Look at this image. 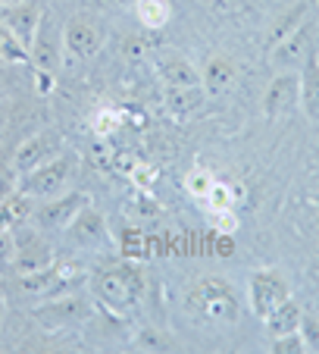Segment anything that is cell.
<instances>
[{
	"label": "cell",
	"instance_id": "cell-1",
	"mask_svg": "<svg viewBox=\"0 0 319 354\" xmlns=\"http://www.w3.org/2000/svg\"><path fill=\"white\" fill-rule=\"evenodd\" d=\"M185 308L194 320L213 326H235L241 320V298L232 282L220 276H204L185 295Z\"/></svg>",
	"mask_w": 319,
	"mask_h": 354
},
{
	"label": "cell",
	"instance_id": "cell-18",
	"mask_svg": "<svg viewBox=\"0 0 319 354\" xmlns=\"http://www.w3.org/2000/svg\"><path fill=\"white\" fill-rule=\"evenodd\" d=\"M300 323H304V310H300L298 301H282L279 308H273L269 314L263 317V329L269 333V339L276 335H285V333H298Z\"/></svg>",
	"mask_w": 319,
	"mask_h": 354
},
{
	"label": "cell",
	"instance_id": "cell-24",
	"mask_svg": "<svg viewBox=\"0 0 319 354\" xmlns=\"http://www.w3.org/2000/svg\"><path fill=\"white\" fill-rule=\"evenodd\" d=\"M122 110H116V107H100V110H94V116H91V132H94V138H110V135H116L122 129Z\"/></svg>",
	"mask_w": 319,
	"mask_h": 354
},
{
	"label": "cell",
	"instance_id": "cell-32",
	"mask_svg": "<svg viewBox=\"0 0 319 354\" xmlns=\"http://www.w3.org/2000/svg\"><path fill=\"white\" fill-rule=\"evenodd\" d=\"M13 263V232H0V267Z\"/></svg>",
	"mask_w": 319,
	"mask_h": 354
},
{
	"label": "cell",
	"instance_id": "cell-35",
	"mask_svg": "<svg viewBox=\"0 0 319 354\" xmlns=\"http://www.w3.org/2000/svg\"><path fill=\"white\" fill-rule=\"evenodd\" d=\"M216 251H220V257H232V254H235V239H232V232H220V239H216Z\"/></svg>",
	"mask_w": 319,
	"mask_h": 354
},
{
	"label": "cell",
	"instance_id": "cell-25",
	"mask_svg": "<svg viewBox=\"0 0 319 354\" xmlns=\"http://www.w3.org/2000/svg\"><path fill=\"white\" fill-rule=\"evenodd\" d=\"M213 173L210 169H191V173L185 176V192L191 194V198H197V201H204L206 194H210V188H213Z\"/></svg>",
	"mask_w": 319,
	"mask_h": 354
},
{
	"label": "cell",
	"instance_id": "cell-6",
	"mask_svg": "<svg viewBox=\"0 0 319 354\" xmlns=\"http://www.w3.org/2000/svg\"><path fill=\"white\" fill-rule=\"evenodd\" d=\"M88 204H91V194H85V192H63V194H57V198L38 201V204H35L32 226L47 229V232H66V226Z\"/></svg>",
	"mask_w": 319,
	"mask_h": 354
},
{
	"label": "cell",
	"instance_id": "cell-7",
	"mask_svg": "<svg viewBox=\"0 0 319 354\" xmlns=\"http://www.w3.org/2000/svg\"><path fill=\"white\" fill-rule=\"evenodd\" d=\"M57 263L53 248L47 245V239L38 232V226H22L19 232H13V263L10 267L19 273H35V270H47Z\"/></svg>",
	"mask_w": 319,
	"mask_h": 354
},
{
	"label": "cell",
	"instance_id": "cell-27",
	"mask_svg": "<svg viewBox=\"0 0 319 354\" xmlns=\"http://www.w3.org/2000/svg\"><path fill=\"white\" fill-rule=\"evenodd\" d=\"M210 223L216 232H238V214H235V207L229 210H210Z\"/></svg>",
	"mask_w": 319,
	"mask_h": 354
},
{
	"label": "cell",
	"instance_id": "cell-8",
	"mask_svg": "<svg viewBox=\"0 0 319 354\" xmlns=\"http://www.w3.org/2000/svg\"><path fill=\"white\" fill-rule=\"evenodd\" d=\"M57 154H63V138L57 132H35L22 141L13 151V160H10V169H13L16 179L28 176L32 169L44 167L47 160H53Z\"/></svg>",
	"mask_w": 319,
	"mask_h": 354
},
{
	"label": "cell",
	"instance_id": "cell-5",
	"mask_svg": "<svg viewBox=\"0 0 319 354\" xmlns=\"http://www.w3.org/2000/svg\"><path fill=\"white\" fill-rule=\"evenodd\" d=\"M288 298H291V286H288L282 270L266 267V270H253L251 273V279H247V304H251V310L260 320Z\"/></svg>",
	"mask_w": 319,
	"mask_h": 354
},
{
	"label": "cell",
	"instance_id": "cell-28",
	"mask_svg": "<svg viewBox=\"0 0 319 354\" xmlns=\"http://www.w3.org/2000/svg\"><path fill=\"white\" fill-rule=\"evenodd\" d=\"M106 141H110V138H97L91 145V151H88V157H91V163L97 169H110V167H113V151L106 147Z\"/></svg>",
	"mask_w": 319,
	"mask_h": 354
},
{
	"label": "cell",
	"instance_id": "cell-14",
	"mask_svg": "<svg viewBox=\"0 0 319 354\" xmlns=\"http://www.w3.org/2000/svg\"><path fill=\"white\" fill-rule=\"evenodd\" d=\"M238 75H241V69L235 60H229V57H210L204 63V69H200V88L210 97H222V94H229L238 85Z\"/></svg>",
	"mask_w": 319,
	"mask_h": 354
},
{
	"label": "cell",
	"instance_id": "cell-31",
	"mask_svg": "<svg viewBox=\"0 0 319 354\" xmlns=\"http://www.w3.org/2000/svg\"><path fill=\"white\" fill-rule=\"evenodd\" d=\"M138 348L141 351H166V339H163V335H153V333H144L138 339Z\"/></svg>",
	"mask_w": 319,
	"mask_h": 354
},
{
	"label": "cell",
	"instance_id": "cell-17",
	"mask_svg": "<svg viewBox=\"0 0 319 354\" xmlns=\"http://www.w3.org/2000/svg\"><path fill=\"white\" fill-rule=\"evenodd\" d=\"M300 110H304V116L310 122H319V54L316 50L300 66Z\"/></svg>",
	"mask_w": 319,
	"mask_h": 354
},
{
	"label": "cell",
	"instance_id": "cell-38",
	"mask_svg": "<svg viewBox=\"0 0 319 354\" xmlns=\"http://www.w3.org/2000/svg\"><path fill=\"white\" fill-rule=\"evenodd\" d=\"M16 3H26V0H0V7H16Z\"/></svg>",
	"mask_w": 319,
	"mask_h": 354
},
{
	"label": "cell",
	"instance_id": "cell-13",
	"mask_svg": "<svg viewBox=\"0 0 319 354\" xmlns=\"http://www.w3.org/2000/svg\"><path fill=\"white\" fill-rule=\"evenodd\" d=\"M44 7H41L38 0H26V3H16V7H0V19L22 44L28 47V54H32V44H35V35L41 32L44 26Z\"/></svg>",
	"mask_w": 319,
	"mask_h": 354
},
{
	"label": "cell",
	"instance_id": "cell-11",
	"mask_svg": "<svg viewBox=\"0 0 319 354\" xmlns=\"http://www.w3.org/2000/svg\"><path fill=\"white\" fill-rule=\"evenodd\" d=\"M294 107H300V73H276L263 94V113L266 120H282Z\"/></svg>",
	"mask_w": 319,
	"mask_h": 354
},
{
	"label": "cell",
	"instance_id": "cell-22",
	"mask_svg": "<svg viewBox=\"0 0 319 354\" xmlns=\"http://www.w3.org/2000/svg\"><path fill=\"white\" fill-rule=\"evenodd\" d=\"M0 60L10 63V66H32V54H28V47L3 26L0 19Z\"/></svg>",
	"mask_w": 319,
	"mask_h": 354
},
{
	"label": "cell",
	"instance_id": "cell-34",
	"mask_svg": "<svg viewBox=\"0 0 319 354\" xmlns=\"http://www.w3.org/2000/svg\"><path fill=\"white\" fill-rule=\"evenodd\" d=\"M247 0H206V7L216 10V13H235V10H241Z\"/></svg>",
	"mask_w": 319,
	"mask_h": 354
},
{
	"label": "cell",
	"instance_id": "cell-3",
	"mask_svg": "<svg viewBox=\"0 0 319 354\" xmlns=\"http://www.w3.org/2000/svg\"><path fill=\"white\" fill-rule=\"evenodd\" d=\"M75 169H79V160H75L69 151H63V154H57L53 160H47L44 167H38L28 176L16 179V188L26 192L28 198H35V201L57 198V194L69 192V185H72V179H75Z\"/></svg>",
	"mask_w": 319,
	"mask_h": 354
},
{
	"label": "cell",
	"instance_id": "cell-26",
	"mask_svg": "<svg viewBox=\"0 0 319 354\" xmlns=\"http://www.w3.org/2000/svg\"><path fill=\"white\" fill-rule=\"evenodd\" d=\"M269 351H273V354H304L307 351V342H304V335H300V329H298V333L276 335V339L269 342Z\"/></svg>",
	"mask_w": 319,
	"mask_h": 354
},
{
	"label": "cell",
	"instance_id": "cell-21",
	"mask_svg": "<svg viewBox=\"0 0 319 354\" xmlns=\"http://www.w3.org/2000/svg\"><path fill=\"white\" fill-rule=\"evenodd\" d=\"M304 19H307V3H294V7H288L282 16H276V22L269 26V35H266V47L273 50V47L279 44L282 38H288Z\"/></svg>",
	"mask_w": 319,
	"mask_h": 354
},
{
	"label": "cell",
	"instance_id": "cell-33",
	"mask_svg": "<svg viewBox=\"0 0 319 354\" xmlns=\"http://www.w3.org/2000/svg\"><path fill=\"white\" fill-rule=\"evenodd\" d=\"M122 44H126V57H132V60H141L147 54V47H151L144 38H126Z\"/></svg>",
	"mask_w": 319,
	"mask_h": 354
},
{
	"label": "cell",
	"instance_id": "cell-36",
	"mask_svg": "<svg viewBox=\"0 0 319 354\" xmlns=\"http://www.w3.org/2000/svg\"><path fill=\"white\" fill-rule=\"evenodd\" d=\"M16 188V176L13 169H0V198H7L10 192Z\"/></svg>",
	"mask_w": 319,
	"mask_h": 354
},
{
	"label": "cell",
	"instance_id": "cell-10",
	"mask_svg": "<svg viewBox=\"0 0 319 354\" xmlns=\"http://www.w3.org/2000/svg\"><path fill=\"white\" fill-rule=\"evenodd\" d=\"M313 41H316V28H313L310 19H304L288 38H282L279 44L269 50V63H273V69H279V73H288V69L298 73V69L310 60Z\"/></svg>",
	"mask_w": 319,
	"mask_h": 354
},
{
	"label": "cell",
	"instance_id": "cell-29",
	"mask_svg": "<svg viewBox=\"0 0 319 354\" xmlns=\"http://www.w3.org/2000/svg\"><path fill=\"white\" fill-rule=\"evenodd\" d=\"M300 335H304V342H307V351H319V320L316 317H304Z\"/></svg>",
	"mask_w": 319,
	"mask_h": 354
},
{
	"label": "cell",
	"instance_id": "cell-16",
	"mask_svg": "<svg viewBox=\"0 0 319 354\" xmlns=\"http://www.w3.org/2000/svg\"><path fill=\"white\" fill-rule=\"evenodd\" d=\"M157 75L166 88H194L200 85V69L182 54H163L157 60Z\"/></svg>",
	"mask_w": 319,
	"mask_h": 354
},
{
	"label": "cell",
	"instance_id": "cell-19",
	"mask_svg": "<svg viewBox=\"0 0 319 354\" xmlns=\"http://www.w3.org/2000/svg\"><path fill=\"white\" fill-rule=\"evenodd\" d=\"M166 110L175 116V120H188V116H194L200 107H204L206 100V91L200 85L194 88H166Z\"/></svg>",
	"mask_w": 319,
	"mask_h": 354
},
{
	"label": "cell",
	"instance_id": "cell-9",
	"mask_svg": "<svg viewBox=\"0 0 319 354\" xmlns=\"http://www.w3.org/2000/svg\"><path fill=\"white\" fill-rule=\"evenodd\" d=\"M104 47V28L97 26V19L79 13L63 26V54L69 60H91L100 54Z\"/></svg>",
	"mask_w": 319,
	"mask_h": 354
},
{
	"label": "cell",
	"instance_id": "cell-12",
	"mask_svg": "<svg viewBox=\"0 0 319 354\" xmlns=\"http://www.w3.org/2000/svg\"><path fill=\"white\" fill-rule=\"evenodd\" d=\"M66 239L72 241L75 248H91V251H97V248L110 245V226H106L104 214H100L94 204H88L66 226Z\"/></svg>",
	"mask_w": 319,
	"mask_h": 354
},
{
	"label": "cell",
	"instance_id": "cell-30",
	"mask_svg": "<svg viewBox=\"0 0 319 354\" xmlns=\"http://www.w3.org/2000/svg\"><path fill=\"white\" fill-rule=\"evenodd\" d=\"M122 254L126 257H135V254H141V248H144V239H141V232L138 229H132L128 226L126 232H122Z\"/></svg>",
	"mask_w": 319,
	"mask_h": 354
},
{
	"label": "cell",
	"instance_id": "cell-37",
	"mask_svg": "<svg viewBox=\"0 0 319 354\" xmlns=\"http://www.w3.org/2000/svg\"><path fill=\"white\" fill-rule=\"evenodd\" d=\"M35 75H38V91H41V94L50 91V88H53V73H44V69H38Z\"/></svg>",
	"mask_w": 319,
	"mask_h": 354
},
{
	"label": "cell",
	"instance_id": "cell-20",
	"mask_svg": "<svg viewBox=\"0 0 319 354\" xmlns=\"http://www.w3.org/2000/svg\"><path fill=\"white\" fill-rule=\"evenodd\" d=\"M135 19L147 32H160L173 19V7H169V0H135Z\"/></svg>",
	"mask_w": 319,
	"mask_h": 354
},
{
	"label": "cell",
	"instance_id": "cell-2",
	"mask_svg": "<svg viewBox=\"0 0 319 354\" xmlns=\"http://www.w3.org/2000/svg\"><path fill=\"white\" fill-rule=\"evenodd\" d=\"M141 273L126 261H113L104 263L100 270H94L88 276V292L94 301H100L106 310H116V314H126L135 301L141 298Z\"/></svg>",
	"mask_w": 319,
	"mask_h": 354
},
{
	"label": "cell",
	"instance_id": "cell-39",
	"mask_svg": "<svg viewBox=\"0 0 319 354\" xmlns=\"http://www.w3.org/2000/svg\"><path fill=\"white\" fill-rule=\"evenodd\" d=\"M3 310H7V301H3V292H0V320H3Z\"/></svg>",
	"mask_w": 319,
	"mask_h": 354
},
{
	"label": "cell",
	"instance_id": "cell-23",
	"mask_svg": "<svg viewBox=\"0 0 319 354\" xmlns=\"http://www.w3.org/2000/svg\"><path fill=\"white\" fill-rule=\"evenodd\" d=\"M241 198H244V188L241 185H229V182L216 179L210 194L204 198V204H206V210H229V207H235Z\"/></svg>",
	"mask_w": 319,
	"mask_h": 354
},
{
	"label": "cell",
	"instance_id": "cell-15",
	"mask_svg": "<svg viewBox=\"0 0 319 354\" xmlns=\"http://www.w3.org/2000/svg\"><path fill=\"white\" fill-rule=\"evenodd\" d=\"M35 216V198H28L26 192L13 188L7 198H0V232H19L22 226H28Z\"/></svg>",
	"mask_w": 319,
	"mask_h": 354
},
{
	"label": "cell",
	"instance_id": "cell-4",
	"mask_svg": "<svg viewBox=\"0 0 319 354\" xmlns=\"http://www.w3.org/2000/svg\"><path fill=\"white\" fill-rule=\"evenodd\" d=\"M32 314L44 329H72V326H81V323L91 320L94 304L85 292L75 288V292L57 295V298H44Z\"/></svg>",
	"mask_w": 319,
	"mask_h": 354
}]
</instances>
